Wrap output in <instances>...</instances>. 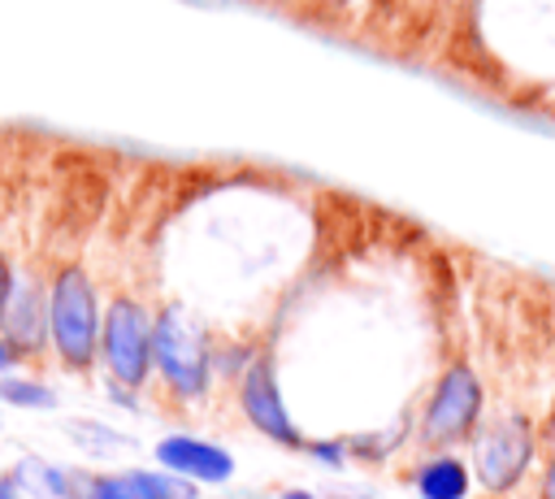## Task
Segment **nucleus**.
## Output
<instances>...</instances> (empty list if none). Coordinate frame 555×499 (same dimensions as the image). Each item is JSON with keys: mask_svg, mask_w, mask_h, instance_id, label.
<instances>
[{"mask_svg": "<svg viewBox=\"0 0 555 499\" xmlns=\"http://www.w3.org/2000/svg\"><path fill=\"white\" fill-rule=\"evenodd\" d=\"M48 312H52V351L61 369L91 373L100 360V295L82 265H61L48 278Z\"/></svg>", "mask_w": 555, "mask_h": 499, "instance_id": "nucleus-1", "label": "nucleus"}, {"mask_svg": "<svg viewBox=\"0 0 555 499\" xmlns=\"http://www.w3.org/2000/svg\"><path fill=\"white\" fill-rule=\"evenodd\" d=\"M152 338H156V312L139 295L117 291L104 308V330H100V360L117 391L139 395L152 382V373H156Z\"/></svg>", "mask_w": 555, "mask_h": 499, "instance_id": "nucleus-2", "label": "nucleus"}, {"mask_svg": "<svg viewBox=\"0 0 555 499\" xmlns=\"http://www.w3.org/2000/svg\"><path fill=\"white\" fill-rule=\"evenodd\" d=\"M152 364L156 378L173 399H199L212 378V347L204 330L173 304L156 312V338H152Z\"/></svg>", "mask_w": 555, "mask_h": 499, "instance_id": "nucleus-3", "label": "nucleus"}, {"mask_svg": "<svg viewBox=\"0 0 555 499\" xmlns=\"http://www.w3.org/2000/svg\"><path fill=\"white\" fill-rule=\"evenodd\" d=\"M533 447H538V430L520 412H503V417L477 425V434H473V473H477V482L494 495L512 490L525 477V469L533 460Z\"/></svg>", "mask_w": 555, "mask_h": 499, "instance_id": "nucleus-4", "label": "nucleus"}, {"mask_svg": "<svg viewBox=\"0 0 555 499\" xmlns=\"http://www.w3.org/2000/svg\"><path fill=\"white\" fill-rule=\"evenodd\" d=\"M477 421H481V382L464 360H455L442 369L434 395L425 399L421 443L425 447H451L460 438H473Z\"/></svg>", "mask_w": 555, "mask_h": 499, "instance_id": "nucleus-5", "label": "nucleus"}, {"mask_svg": "<svg viewBox=\"0 0 555 499\" xmlns=\"http://www.w3.org/2000/svg\"><path fill=\"white\" fill-rule=\"evenodd\" d=\"M238 404H243V417H247L269 443L304 447V434H299V425L291 421L286 399H282V391H278V373H273L269 351H256V356L238 369Z\"/></svg>", "mask_w": 555, "mask_h": 499, "instance_id": "nucleus-6", "label": "nucleus"}, {"mask_svg": "<svg viewBox=\"0 0 555 499\" xmlns=\"http://www.w3.org/2000/svg\"><path fill=\"white\" fill-rule=\"evenodd\" d=\"M0 334L22 351V360H39L52 347V312H48V286L30 273H17L4 308H0Z\"/></svg>", "mask_w": 555, "mask_h": 499, "instance_id": "nucleus-7", "label": "nucleus"}, {"mask_svg": "<svg viewBox=\"0 0 555 499\" xmlns=\"http://www.w3.org/2000/svg\"><path fill=\"white\" fill-rule=\"evenodd\" d=\"M156 464L186 477V482H208V486H221L234 477V456L208 438H195V434H169L156 443Z\"/></svg>", "mask_w": 555, "mask_h": 499, "instance_id": "nucleus-8", "label": "nucleus"}, {"mask_svg": "<svg viewBox=\"0 0 555 499\" xmlns=\"http://www.w3.org/2000/svg\"><path fill=\"white\" fill-rule=\"evenodd\" d=\"M195 482L169 469H121L87 477V499H195Z\"/></svg>", "mask_w": 555, "mask_h": 499, "instance_id": "nucleus-9", "label": "nucleus"}, {"mask_svg": "<svg viewBox=\"0 0 555 499\" xmlns=\"http://www.w3.org/2000/svg\"><path fill=\"white\" fill-rule=\"evenodd\" d=\"M421 499H464L468 495V469L455 456H434L416 469Z\"/></svg>", "mask_w": 555, "mask_h": 499, "instance_id": "nucleus-10", "label": "nucleus"}, {"mask_svg": "<svg viewBox=\"0 0 555 499\" xmlns=\"http://www.w3.org/2000/svg\"><path fill=\"white\" fill-rule=\"evenodd\" d=\"M0 399L13 408H56V391L48 382L22 378V373H4L0 378Z\"/></svg>", "mask_w": 555, "mask_h": 499, "instance_id": "nucleus-11", "label": "nucleus"}, {"mask_svg": "<svg viewBox=\"0 0 555 499\" xmlns=\"http://www.w3.org/2000/svg\"><path fill=\"white\" fill-rule=\"evenodd\" d=\"M0 499H26V486H22V477H17V469H9V473H0Z\"/></svg>", "mask_w": 555, "mask_h": 499, "instance_id": "nucleus-12", "label": "nucleus"}, {"mask_svg": "<svg viewBox=\"0 0 555 499\" xmlns=\"http://www.w3.org/2000/svg\"><path fill=\"white\" fill-rule=\"evenodd\" d=\"M17 364H26V360H22V351L0 334V373H9V369H17Z\"/></svg>", "mask_w": 555, "mask_h": 499, "instance_id": "nucleus-13", "label": "nucleus"}, {"mask_svg": "<svg viewBox=\"0 0 555 499\" xmlns=\"http://www.w3.org/2000/svg\"><path fill=\"white\" fill-rule=\"evenodd\" d=\"M13 282H17V273H13L9 256L0 252V308H4V299H9V291H13Z\"/></svg>", "mask_w": 555, "mask_h": 499, "instance_id": "nucleus-14", "label": "nucleus"}, {"mask_svg": "<svg viewBox=\"0 0 555 499\" xmlns=\"http://www.w3.org/2000/svg\"><path fill=\"white\" fill-rule=\"evenodd\" d=\"M538 499H555V451H551V460H546V473H542V490H538Z\"/></svg>", "mask_w": 555, "mask_h": 499, "instance_id": "nucleus-15", "label": "nucleus"}, {"mask_svg": "<svg viewBox=\"0 0 555 499\" xmlns=\"http://www.w3.org/2000/svg\"><path fill=\"white\" fill-rule=\"evenodd\" d=\"M542 438H546V447L555 451V408H551V417L542 421Z\"/></svg>", "mask_w": 555, "mask_h": 499, "instance_id": "nucleus-16", "label": "nucleus"}, {"mask_svg": "<svg viewBox=\"0 0 555 499\" xmlns=\"http://www.w3.org/2000/svg\"><path fill=\"white\" fill-rule=\"evenodd\" d=\"M278 499H312L308 490H286V495H278Z\"/></svg>", "mask_w": 555, "mask_h": 499, "instance_id": "nucleus-17", "label": "nucleus"}]
</instances>
